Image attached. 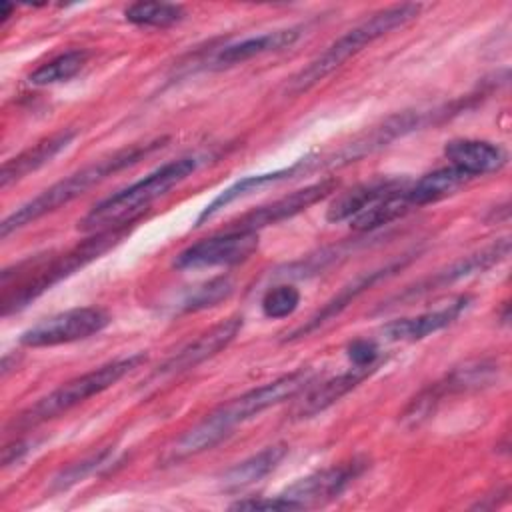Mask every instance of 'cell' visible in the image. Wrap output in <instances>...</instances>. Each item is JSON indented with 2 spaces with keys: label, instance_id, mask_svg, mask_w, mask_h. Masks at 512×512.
<instances>
[{
  "label": "cell",
  "instance_id": "cell-6",
  "mask_svg": "<svg viewBox=\"0 0 512 512\" xmlns=\"http://www.w3.org/2000/svg\"><path fill=\"white\" fill-rule=\"evenodd\" d=\"M316 378V372L312 368H298L290 374H284L268 384H262L258 388H252L248 392H244L242 396L222 404L220 408H216L214 412L208 414V418L226 434L230 436L232 430L262 414L264 410L278 406L290 398H296L300 392H304Z\"/></svg>",
  "mask_w": 512,
  "mask_h": 512
},
{
  "label": "cell",
  "instance_id": "cell-12",
  "mask_svg": "<svg viewBox=\"0 0 512 512\" xmlns=\"http://www.w3.org/2000/svg\"><path fill=\"white\" fill-rule=\"evenodd\" d=\"M508 254H510V238H500L494 244L482 248L480 252H474V254L466 256V258L454 262L446 270H442V272H438V274L418 282L416 286L408 288L404 294L398 296V300L416 298V296H422L426 292H432V290H438L442 286H448V284H454L458 280H464L468 276H474L478 272H484V270L492 268L494 264H498L500 260H504Z\"/></svg>",
  "mask_w": 512,
  "mask_h": 512
},
{
  "label": "cell",
  "instance_id": "cell-18",
  "mask_svg": "<svg viewBox=\"0 0 512 512\" xmlns=\"http://www.w3.org/2000/svg\"><path fill=\"white\" fill-rule=\"evenodd\" d=\"M76 138V130H60L44 140H40L38 144H34L32 148L20 152L18 156H14L12 160L4 162L2 172H0V186L8 188L12 182H18L20 178H24L26 174L42 168L44 164H48L58 152H62L64 148L70 146V142Z\"/></svg>",
  "mask_w": 512,
  "mask_h": 512
},
{
  "label": "cell",
  "instance_id": "cell-31",
  "mask_svg": "<svg viewBox=\"0 0 512 512\" xmlns=\"http://www.w3.org/2000/svg\"><path fill=\"white\" fill-rule=\"evenodd\" d=\"M2 12H0V16H2V22H6L8 18H10V12L14 10V6L12 4H8V2H2Z\"/></svg>",
  "mask_w": 512,
  "mask_h": 512
},
{
  "label": "cell",
  "instance_id": "cell-7",
  "mask_svg": "<svg viewBox=\"0 0 512 512\" xmlns=\"http://www.w3.org/2000/svg\"><path fill=\"white\" fill-rule=\"evenodd\" d=\"M108 322L110 316L102 308L78 306L30 326L20 334V344L28 348H44L76 342L98 334L108 326Z\"/></svg>",
  "mask_w": 512,
  "mask_h": 512
},
{
  "label": "cell",
  "instance_id": "cell-5",
  "mask_svg": "<svg viewBox=\"0 0 512 512\" xmlns=\"http://www.w3.org/2000/svg\"><path fill=\"white\" fill-rule=\"evenodd\" d=\"M144 362H146V354L138 352V354L102 364L82 376H76V378L64 382L62 386H58L56 390H52L50 394L42 396L34 404H30L26 410H22L12 420L10 426L12 428H30V426L46 422L62 412H68L70 408L78 406L80 402L108 390L110 386H114L118 380H122L126 374H130Z\"/></svg>",
  "mask_w": 512,
  "mask_h": 512
},
{
  "label": "cell",
  "instance_id": "cell-2",
  "mask_svg": "<svg viewBox=\"0 0 512 512\" xmlns=\"http://www.w3.org/2000/svg\"><path fill=\"white\" fill-rule=\"evenodd\" d=\"M164 142H166V138H158V140L144 142V144H134V146L118 150L106 158H100V160L84 166L82 170L66 176L64 180L52 184L50 188H46L44 192H40L32 200L24 202L20 208H16L10 216H6L0 224V236L6 238L12 232L24 228L26 224L42 218L44 214L54 212L56 208L72 202L74 198L82 196L88 188L96 186L98 182L106 180L108 176H112L128 166H134L148 154L156 152L158 148L164 146Z\"/></svg>",
  "mask_w": 512,
  "mask_h": 512
},
{
  "label": "cell",
  "instance_id": "cell-17",
  "mask_svg": "<svg viewBox=\"0 0 512 512\" xmlns=\"http://www.w3.org/2000/svg\"><path fill=\"white\" fill-rule=\"evenodd\" d=\"M374 372V368H350L344 374H338L314 388L308 386V392L302 396V400H298V404L294 406L292 414L294 418H310L316 416L320 412H324L326 408H330L332 404H336L342 396H346L350 390H354L362 380H366L370 374Z\"/></svg>",
  "mask_w": 512,
  "mask_h": 512
},
{
  "label": "cell",
  "instance_id": "cell-29",
  "mask_svg": "<svg viewBox=\"0 0 512 512\" xmlns=\"http://www.w3.org/2000/svg\"><path fill=\"white\" fill-rule=\"evenodd\" d=\"M232 510H300V506L284 494L272 498H244L230 506Z\"/></svg>",
  "mask_w": 512,
  "mask_h": 512
},
{
  "label": "cell",
  "instance_id": "cell-28",
  "mask_svg": "<svg viewBox=\"0 0 512 512\" xmlns=\"http://www.w3.org/2000/svg\"><path fill=\"white\" fill-rule=\"evenodd\" d=\"M348 360L352 362V366L358 368H374L378 366V358H380V350L376 346L374 340L368 338H356L354 342L348 344L346 348Z\"/></svg>",
  "mask_w": 512,
  "mask_h": 512
},
{
  "label": "cell",
  "instance_id": "cell-20",
  "mask_svg": "<svg viewBox=\"0 0 512 512\" xmlns=\"http://www.w3.org/2000/svg\"><path fill=\"white\" fill-rule=\"evenodd\" d=\"M286 454H288V446L282 442L262 448L260 452L252 454L250 458L234 464L232 468H228L224 472V476H222L224 488L240 490V488L260 482L262 478H266L270 472H274L278 468V464L284 460Z\"/></svg>",
  "mask_w": 512,
  "mask_h": 512
},
{
  "label": "cell",
  "instance_id": "cell-13",
  "mask_svg": "<svg viewBox=\"0 0 512 512\" xmlns=\"http://www.w3.org/2000/svg\"><path fill=\"white\" fill-rule=\"evenodd\" d=\"M444 156L450 160V166L462 170L470 178L498 172L506 164V152L502 146L474 138H456L446 142Z\"/></svg>",
  "mask_w": 512,
  "mask_h": 512
},
{
  "label": "cell",
  "instance_id": "cell-14",
  "mask_svg": "<svg viewBox=\"0 0 512 512\" xmlns=\"http://www.w3.org/2000/svg\"><path fill=\"white\" fill-rule=\"evenodd\" d=\"M406 188H408V180H404V178H374L370 182L358 184V186L342 192L340 196H336V200L326 210V220L328 222L350 220L352 216H356L364 208L372 206L374 202H378L386 196H392L396 192H402Z\"/></svg>",
  "mask_w": 512,
  "mask_h": 512
},
{
  "label": "cell",
  "instance_id": "cell-10",
  "mask_svg": "<svg viewBox=\"0 0 512 512\" xmlns=\"http://www.w3.org/2000/svg\"><path fill=\"white\" fill-rule=\"evenodd\" d=\"M366 468H368L366 458H352L338 466H330L296 480L282 494L294 500L300 508H306L324 500H332L340 496Z\"/></svg>",
  "mask_w": 512,
  "mask_h": 512
},
{
  "label": "cell",
  "instance_id": "cell-16",
  "mask_svg": "<svg viewBox=\"0 0 512 512\" xmlns=\"http://www.w3.org/2000/svg\"><path fill=\"white\" fill-rule=\"evenodd\" d=\"M402 264H404V260H398V262L386 264V266H382V268H376V270H370V272L358 276L354 282L346 284L332 300H328V302L322 306V310H318L306 324L298 326V328L288 336V340L302 338V336H306V334L318 330L320 326H324L326 322H330L332 318H336V316H338L348 304H352V300H356L364 290H368V288L374 286L378 280H382V278L394 274L398 268H402Z\"/></svg>",
  "mask_w": 512,
  "mask_h": 512
},
{
  "label": "cell",
  "instance_id": "cell-9",
  "mask_svg": "<svg viewBox=\"0 0 512 512\" xmlns=\"http://www.w3.org/2000/svg\"><path fill=\"white\" fill-rule=\"evenodd\" d=\"M338 188V180L336 178H324L320 182H314L310 186H304L288 196H282L270 204H264L248 214H244L242 218H238L236 222H232L228 226V230H250V232H258L266 226L278 224L286 218H292L304 210H308L312 204L320 202L322 198H326L328 194L336 192Z\"/></svg>",
  "mask_w": 512,
  "mask_h": 512
},
{
  "label": "cell",
  "instance_id": "cell-3",
  "mask_svg": "<svg viewBox=\"0 0 512 512\" xmlns=\"http://www.w3.org/2000/svg\"><path fill=\"white\" fill-rule=\"evenodd\" d=\"M198 168V160L192 156H184L172 162L162 164L142 180L132 182L120 192L100 200L90 208V212L78 222V230L82 232H102L110 228H118L124 224H134L138 216L160 196H164L170 188L186 180Z\"/></svg>",
  "mask_w": 512,
  "mask_h": 512
},
{
  "label": "cell",
  "instance_id": "cell-25",
  "mask_svg": "<svg viewBox=\"0 0 512 512\" xmlns=\"http://www.w3.org/2000/svg\"><path fill=\"white\" fill-rule=\"evenodd\" d=\"M234 290V284L228 276L212 278L200 286H196L192 292H188L180 304L182 312H198L210 306H216L218 302L226 300Z\"/></svg>",
  "mask_w": 512,
  "mask_h": 512
},
{
  "label": "cell",
  "instance_id": "cell-15",
  "mask_svg": "<svg viewBox=\"0 0 512 512\" xmlns=\"http://www.w3.org/2000/svg\"><path fill=\"white\" fill-rule=\"evenodd\" d=\"M466 306H468V298L462 296L444 308L430 310L412 318L392 320L382 328V334L394 342H416L450 326L466 310Z\"/></svg>",
  "mask_w": 512,
  "mask_h": 512
},
{
  "label": "cell",
  "instance_id": "cell-30",
  "mask_svg": "<svg viewBox=\"0 0 512 512\" xmlns=\"http://www.w3.org/2000/svg\"><path fill=\"white\" fill-rule=\"evenodd\" d=\"M28 442H24V440H18V442H14V444H8L6 448H4V452H2V464L4 466H10V464H14V462H20V458L28 452Z\"/></svg>",
  "mask_w": 512,
  "mask_h": 512
},
{
  "label": "cell",
  "instance_id": "cell-27",
  "mask_svg": "<svg viewBox=\"0 0 512 512\" xmlns=\"http://www.w3.org/2000/svg\"><path fill=\"white\" fill-rule=\"evenodd\" d=\"M300 304V292L290 284H278L264 292L260 306L266 318H286L294 314V310Z\"/></svg>",
  "mask_w": 512,
  "mask_h": 512
},
{
  "label": "cell",
  "instance_id": "cell-4",
  "mask_svg": "<svg viewBox=\"0 0 512 512\" xmlns=\"http://www.w3.org/2000/svg\"><path fill=\"white\" fill-rule=\"evenodd\" d=\"M422 10V4H394L376 14H372L362 24L348 30L344 36L334 40L320 56H316L308 66H304L298 74H294L286 86L290 94H300L316 86L320 80L330 76L336 68H340L346 60L358 54L364 46L372 44L374 40L382 38L384 34L392 32L414 20Z\"/></svg>",
  "mask_w": 512,
  "mask_h": 512
},
{
  "label": "cell",
  "instance_id": "cell-21",
  "mask_svg": "<svg viewBox=\"0 0 512 512\" xmlns=\"http://www.w3.org/2000/svg\"><path fill=\"white\" fill-rule=\"evenodd\" d=\"M470 180L472 178L466 176L462 170H458L454 166H444V168L432 170V172L424 174L422 178H418L412 186L406 188L404 196L412 208L424 206V204L438 202V200L454 194L456 190L466 186Z\"/></svg>",
  "mask_w": 512,
  "mask_h": 512
},
{
  "label": "cell",
  "instance_id": "cell-22",
  "mask_svg": "<svg viewBox=\"0 0 512 512\" xmlns=\"http://www.w3.org/2000/svg\"><path fill=\"white\" fill-rule=\"evenodd\" d=\"M406 190L402 192H396L392 196H386L378 202H374L372 206L364 208L362 212H358L356 216H352L348 222H350V228L358 230V232H372L384 224H390L398 218H402L412 206L408 204L406 196H404Z\"/></svg>",
  "mask_w": 512,
  "mask_h": 512
},
{
  "label": "cell",
  "instance_id": "cell-8",
  "mask_svg": "<svg viewBox=\"0 0 512 512\" xmlns=\"http://www.w3.org/2000/svg\"><path fill=\"white\" fill-rule=\"evenodd\" d=\"M258 248V232L226 230L222 234L202 238L184 248L176 258L178 270H198L214 266H234L246 262Z\"/></svg>",
  "mask_w": 512,
  "mask_h": 512
},
{
  "label": "cell",
  "instance_id": "cell-26",
  "mask_svg": "<svg viewBox=\"0 0 512 512\" xmlns=\"http://www.w3.org/2000/svg\"><path fill=\"white\" fill-rule=\"evenodd\" d=\"M112 456V450L110 448H104L100 452H94L86 458H82L80 462H74L70 466H66L54 480H52V490L60 492V490H66L78 482H82L84 478H88L90 474H94L96 470L104 468L108 464Z\"/></svg>",
  "mask_w": 512,
  "mask_h": 512
},
{
  "label": "cell",
  "instance_id": "cell-24",
  "mask_svg": "<svg viewBox=\"0 0 512 512\" xmlns=\"http://www.w3.org/2000/svg\"><path fill=\"white\" fill-rule=\"evenodd\" d=\"M124 16L130 24L136 26L168 28L182 20L184 8L170 2H134L124 10Z\"/></svg>",
  "mask_w": 512,
  "mask_h": 512
},
{
  "label": "cell",
  "instance_id": "cell-23",
  "mask_svg": "<svg viewBox=\"0 0 512 512\" xmlns=\"http://www.w3.org/2000/svg\"><path fill=\"white\" fill-rule=\"evenodd\" d=\"M88 52L86 50H68L64 54L54 56L52 60L44 62L38 66L28 80L36 86H48V84H58L74 78L86 64Z\"/></svg>",
  "mask_w": 512,
  "mask_h": 512
},
{
  "label": "cell",
  "instance_id": "cell-1",
  "mask_svg": "<svg viewBox=\"0 0 512 512\" xmlns=\"http://www.w3.org/2000/svg\"><path fill=\"white\" fill-rule=\"evenodd\" d=\"M132 224H124L118 228L94 232L82 244L70 248L68 252L56 258H30L16 266L18 282L14 288H4L2 294V316H10L12 312L22 310L40 294L50 290L60 280L74 274L78 268H84L92 260L106 254L112 246L124 240L130 232Z\"/></svg>",
  "mask_w": 512,
  "mask_h": 512
},
{
  "label": "cell",
  "instance_id": "cell-11",
  "mask_svg": "<svg viewBox=\"0 0 512 512\" xmlns=\"http://www.w3.org/2000/svg\"><path fill=\"white\" fill-rule=\"evenodd\" d=\"M242 328V316H232L228 320H222L220 324L212 326L192 342H188L184 348H180L176 354H172L168 360H164L158 370L152 374V378H168L174 374H182L186 370L196 368L204 360L216 356L220 350H224L240 332Z\"/></svg>",
  "mask_w": 512,
  "mask_h": 512
},
{
  "label": "cell",
  "instance_id": "cell-19",
  "mask_svg": "<svg viewBox=\"0 0 512 512\" xmlns=\"http://www.w3.org/2000/svg\"><path fill=\"white\" fill-rule=\"evenodd\" d=\"M298 38H300V30L298 28H282V30H272V32H266V34H260V36H252V38L240 40L236 44H230V46L222 48L216 54L214 68L236 66V64H242V62L254 58V56L288 48Z\"/></svg>",
  "mask_w": 512,
  "mask_h": 512
}]
</instances>
